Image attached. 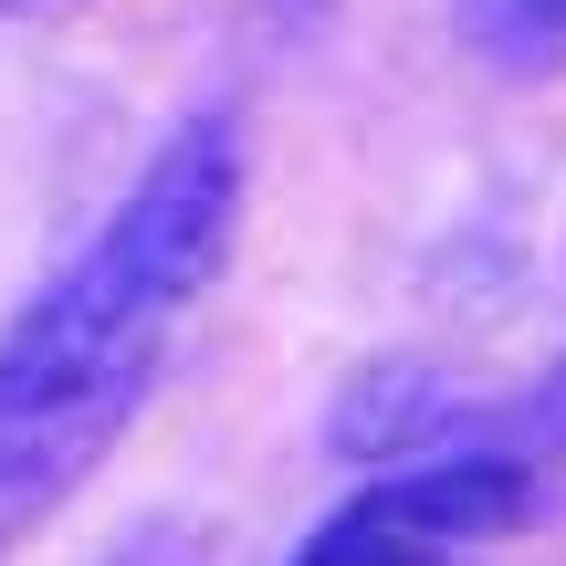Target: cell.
Returning a JSON list of instances; mask_svg holds the SVG:
<instances>
[{
  "mask_svg": "<svg viewBox=\"0 0 566 566\" xmlns=\"http://www.w3.org/2000/svg\"><path fill=\"white\" fill-rule=\"evenodd\" d=\"M116 566H210L200 525H137V546H116Z\"/></svg>",
  "mask_w": 566,
  "mask_h": 566,
  "instance_id": "obj_5",
  "label": "cell"
},
{
  "mask_svg": "<svg viewBox=\"0 0 566 566\" xmlns=\"http://www.w3.org/2000/svg\"><path fill=\"white\" fill-rule=\"evenodd\" d=\"M451 566H472V556H451Z\"/></svg>",
  "mask_w": 566,
  "mask_h": 566,
  "instance_id": "obj_7",
  "label": "cell"
},
{
  "mask_svg": "<svg viewBox=\"0 0 566 566\" xmlns=\"http://www.w3.org/2000/svg\"><path fill=\"white\" fill-rule=\"evenodd\" d=\"M504 430H514V451H556L566 441V357L546 367V388H535L525 409H504Z\"/></svg>",
  "mask_w": 566,
  "mask_h": 566,
  "instance_id": "obj_4",
  "label": "cell"
},
{
  "mask_svg": "<svg viewBox=\"0 0 566 566\" xmlns=\"http://www.w3.org/2000/svg\"><path fill=\"white\" fill-rule=\"evenodd\" d=\"M231 231H242V126L200 105L158 137L95 242L0 325V546L74 504L126 441L179 315L231 263Z\"/></svg>",
  "mask_w": 566,
  "mask_h": 566,
  "instance_id": "obj_1",
  "label": "cell"
},
{
  "mask_svg": "<svg viewBox=\"0 0 566 566\" xmlns=\"http://www.w3.org/2000/svg\"><path fill=\"white\" fill-rule=\"evenodd\" d=\"M462 42L514 84L566 74V0H462Z\"/></svg>",
  "mask_w": 566,
  "mask_h": 566,
  "instance_id": "obj_3",
  "label": "cell"
},
{
  "mask_svg": "<svg viewBox=\"0 0 566 566\" xmlns=\"http://www.w3.org/2000/svg\"><path fill=\"white\" fill-rule=\"evenodd\" d=\"M535 514V462L525 451H441V462L378 472L367 493H346L315 535L294 546V566H451L483 535Z\"/></svg>",
  "mask_w": 566,
  "mask_h": 566,
  "instance_id": "obj_2",
  "label": "cell"
},
{
  "mask_svg": "<svg viewBox=\"0 0 566 566\" xmlns=\"http://www.w3.org/2000/svg\"><path fill=\"white\" fill-rule=\"evenodd\" d=\"M0 11H32V0H0Z\"/></svg>",
  "mask_w": 566,
  "mask_h": 566,
  "instance_id": "obj_6",
  "label": "cell"
}]
</instances>
